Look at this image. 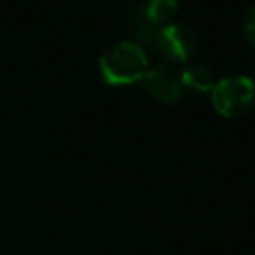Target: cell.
I'll use <instances>...</instances> for the list:
<instances>
[{
    "label": "cell",
    "instance_id": "1",
    "mask_svg": "<svg viewBox=\"0 0 255 255\" xmlns=\"http://www.w3.org/2000/svg\"><path fill=\"white\" fill-rule=\"evenodd\" d=\"M147 68V54L137 42L131 40L116 42L100 56V74L108 84L114 86L141 80Z\"/></svg>",
    "mask_w": 255,
    "mask_h": 255
},
{
    "label": "cell",
    "instance_id": "2",
    "mask_svg": "<svg viewBox=\"0 0 255 255\" xmlns=\"http://www.w3.org/2000/svg\"><path fill=\"white\" fill-rule=\"evenodd\" d=\"M211 102L221 116H243L255 104V84L251 78L241 74L221 78L211 88Z\"/></svg>",
    "mask_w": 255,
    "mask_h": 255
},
{
    "label": "cell",
    "instance_id": "3",
    "mask_svg": "<svg viewBox=\"0 0 255 255\" xmlns=\"http://www.w3.org/2000/svg\"><path fill=\"white\" fill-rule=\"evenodd\" d=\"M159 52L171 60H187L197 48V34L185 22H169L155 34Z\"/></svg>",
    "mask_w": 255,
    "mask_h": 255
},
{
    "label": "cell",
    "instance_id": "4",
    "mask_svg": "<svg viewBox=\"0 0 255 255\" xmlns=\"http://www.w3.org/2000/svg\"><path fill=\"white\" fill-rule=\"evenodd\" d=\"M139 82L143 84L147 94H151L155 100L171 104L181 98L183 84L179 80V74L167 64H155V66L147 68Z\"/></svg>",
    "mask_w": 255,
    "mask_h": 255
},
{
    "label": "cell",
    "instance_id": "5",
    "mask_svg": "<svg viewBox=\"0 0 255 255\" xmlns=\"http://www.w3.org/2000/svg\"><path fill=\"white\" fill-rule=\"evenodd\" d=\"M179 80L183 86H189L199 92L211 90L215 86V74L205 62H187L179 74Z\"/></svg>",
    "mask_w": 255,
    "mask_h": 255
},
{
    "label": "cell",
    "instance_id": "6",
    "mask_svg": "<svg viewBox=\"0 0 255 255\" xmlns=\"http://www.w3.org/2000/svg\"><path fill=\"white\" fill-rule=\"evenodd\" d=\"M179 0H147L143 12L153 26H165L177 14Z\"/></svg>",
    "mask_w": 255,
    "mask_h": 255
},
{
    "label": "cell",
    "instance_id": "7",
    "mask_svg": "<svg viewBox=\"0 0 255 255\" xmlns=\"http://www.w3.org/2000/svg\"><path fill=\"white\" fill-rule=\"evenodd\" d=\"M129 30L133 32V36L141 42V44H151L155 42V26L147 20L143 8H135L129 14Z\"/></svg>",
    "mask_w": 255,
    "mask_h": 255
},
{
    "label": "cell",
    "instance_id": "8",
    "mask_svg": "<svg viewBox=\"0 0 255 255\" xmlns=\"http://www.w3.org/2000/svg\"><path fill=\"white\" fill-rule=\"evenodd\" d=\"M243 32H245L247 40L255 46V4H251L243 16Z\"/></svg>",
    "mask_w": 255,
    "mask_h": 255
}]
</instances>
